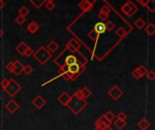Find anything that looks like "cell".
<instances>
[{
  "mask_svg": "<svg viewBox=\"0 0 155 130\" xmlns=\"http://www.w3.org/2000/svg\"><path fill=\"white\" fill-rule=\"evenodd\" d=\"M86 106V100L82 98L78 90L73 96H71V99L66 105V107L75 115H78Z\"/></svg>",
  "mask_w": 155,
  "mask_h": 130,
  "instance_id": "1",
  "label": "cell"
},
{
  "mask_svg": "<svg viewBox=\"0 0 155 130\" xmlns=\"http://www.w3.org/2000/svg\"><path fill=\"white\" fill-rule=\"evenodd\" d=\"M33 55H34V58L41 65H45L52 57V53L45 46H41L35 52H34Z\"/></svg>",
  "mask_w": 155,
  "mask_h": 130,
  "instance_id": "2",
  "label": "cell"
},
{
  "mask_svg": "<svg viewBox=\"0 0 155 130\" xmlns=\"http://www.w3.org/2000/svg\"><path fill=\"white\" fill-rule=\"evenodd\" d=\"M21 89H22L21 85L17 81H15V80L10 79L9 82H8V85L6 86L5 89H4V90L7 93L8 96L15 97L21 90Z\"/></svg>",
  "mask_w": 155,
  "mask_h": 130,
  "instance_id": "3",
  "label": "cell"
},
{
  "mask_svg": "<svg viewBox=\"0 0 155 130\" xmlns=\"http://www.w3.org/2000/svg\"><path fill=\"white\" fill-rule=\"evenodd\" d=\"M122 11L124 14H125L128 17H132L133 15L135 14V13L138 11V7L135 5V4H134L132 1H128L127 3H125L123 6H122Z\"/></svg>",
  "mask_w": 155,
  "mask_h": 130,
  "instance_id": "4",
  "label": "cell"
},
{
  "mask_svg": "<svg viewBox=\"0 0 155 130\" xmlns=\"http://www.w3.org/2000/svg\"><path fill=\"white\" fill-rule=\"evenodd\" d=\"M108 95L110 96V98H112L114 100H118L123 95H124V91L122 90V89L120 87H118L117 85L113 86L109 91H108Z\"/></svg>",
  "mask_w": 155,
  "mask_h": 130,
  "instance_id": "5",
  "label": "cell"
},
{
  "mask_svg": "<svg viewBox=\"0 0 155 130\" xmlns=\"http://www.w3.org/2000/svg\"><path fill=\"white\" fill-rule=\"evenodd\" d=\"M5 109H6L10 114H14V113H15V112L19 109L20 106H19V104H18L15 100H10L5 104Z\"/></svg>",
  "mask_w": 155,
  "mask_h": 130,
  "instance_id": "6",
  "label": "cell"
},
{
  "mask_svg": "<svg viewBox=\"0 0 155 130\" xmlns=\"http://www.w3.org/2000/svg\"><path fill=\"white\" fill-rule=\"evenodd\" d=\"M80 47H81L80 43H79L78 41H76L74 38L71 39V40L68 42V43L66 44V49H67L68 51H70L71 52H73V53L76 52Z\"/></svg>",
  "mask_w": 155,
  "mask_h": 130,
  "instance_id": "7",
  "label": "cell"
},
{
  "mask_svg": "<svg viewBox=\"0 0 155 130\" xmlns=\"http://www.w3.org/2000/svg\"><path fill=\"white\" fill-rule=\"evenodd\" d=\"M32 104H33L37 109H42L44 108V106L46 104V101H45V100L42 96L38 95V96H36V97L34 99V100L32 101Z\"/></svg>",
  "mask_w": 155,
  "mask_h": 130,
  "instance_id": "8",
  "label": "cell"
},
{
  "mask_svg": "<svg viewBox=\"0 0 155 130\" xmlns=\"http://www.w3.org/2000/svg\"><path fill=\"white\" fill-rule=\"evenodd\" d=\"M70 99H71V96L68 94V92H66V91H64V92H62L61 93V95L58 97V101H59V103L60 104H62L63 106H66L67 105V103L69 102V100H70Z\"/></svg>",
  "mask_w": 155,
  "mask_h": 130,
  "instance_id": "9",
  "label": "cell"
},
{
  "mask_svg": "<svg viewBox=\"0 0 155 130\" xmlns=\"http://www.w3.org/2000/svg\"><path fill=\"white\" fill-rule=\"evenodd\" d=\"M23 69H24V65L19 62V61H15L14 62V68H13V73L16 76L20 75L23 72Z\"/></svg>",
  "mask_w": 155,
  "mask_h": 130,
  "instance_id": "10",
  "label": "cell"
},
{
  "mask_svg": "<svg viewBox=\"0 0 155 130\" xmlns=\"http://www.w3.org/2000/svg\"><path fill=\"white\" fill-rule=\"evenodd\" d=\"M78 6L84 11V12H88L92 9L93 7V4L91 2H89L88 0H82L79 4Z\"/></svg>",
  "mask_w": 155,
  "mask_h": 130,
  "instance_id": "11",
  "label": "cell"
},
{
  "mask_svg": "<svg viewBox=\"0 0 155 130\" xmlns=\"http://www.w3.org/2000/svg\"><path fill=\"white\" fill-rule=\"evenodd\" d=\"M78 62V58L75 56V55H68L65 57V60H64V64L67 65V66H70V65H73L74 63Z\"/></svg>",
  "mask_w": 155,
  "mask_h": 130,
  "instance_id": "12",
  "label": "cell"
},
{
  "mask_svg": "<svg viewBox=\"0 0 155 130\" xmlns=\"http://www.w3.org/2000/svg\"><path fill=\"white\" fill-rule=\"evenodd\" d=\"M150 126H151V123H150L149 120L146 119H141V120L138 122V124H137V127H138L141 130H147L150 128Z\"/></svg>",
  "mask_w": 155,
  "mask_h": 130,
  "instance_id": "13",
  "label": "cell"
},
{
  "mask_svg": "<svg viewBox=\"0 0 155 130\" xmlns=\"http://www.w3.org/2000/svg\"><path fill=\"white\" fill-rule=\"evenodd\" d=\"M78 91H79L80 95L82 96V98H83L84 100H86L88 98H90V96L92 95V91L88 89V87H84L83 89L78 90Z\"/></svg>",
  "mask_w": 155,
  "mask_h": 130,
  "instance_id": "14",
  "label": "cell"
},
{
  "mask_svg": "<svg viewBox=\"0 0 155 130\" xmlns=\"http://www.w3.org/2000/svg\"><path fill=\"white\" fill-rule=\"evenodd\" d=\"M94 30V31H95V32H96L98 34H101V33H105V31H106L105 24H104V23H102V22L95 24Z\"/></svg>",
  "mask_w": 155,
  "mask_h": 130,
  "instance_id": "15",
  "label": "cell"
},
{
  "mask_svg": "<svg viewBox=\"0 0 155 130\" xmlns=\"http://www.w3.org/2000/svg\"><path fill=\"white\" fill-rule=\"evenodd\" d=\"M38 29H39V25H38V24H36V22H35V21L31 22V23L27 25V30H28V32H29L30 33H32V34L35 33L38 31Z\"/></svg>",
  "mask_w": 155,
  "mask_h": 130,
  "instance_id": "16",
  "label": "cell"
},
{
  "mask_svg": "<svg viewBox=\"0 0 155 130\" xmlns=\"http://www.w3.org/2000/svg\"><path fill=\"white\" fill-rule=\"evenodd\" d=\"M27 47H28V45H27L25 42H21V43H20L15 47V50L17 51V52H18L19 54L24 55V54H25V50L27 49Z\"/></svg>",
  "mask_w": 155,
  "mask_h": 130,
  "instance_id": "17",
  "label": "cell"
},
{
  "mask_svg": "<svg viewBox=\"0 0 155 130\" xmlns=\"http://www.w3.org/2000/svg\"><path fill=\"white\" fill-rule=\"evenodd\" d=\"M58 48H59V45H58V43H57L55 41H51V42L47 44V47H46V49H47L51 53L56 52Z\"/></svg>",
  "mask_w": 155,
  "mask_h": 130,
  "instance_id": "18",
  "label": "cell"
},
{
  "mask_svg": "<svg viewBox=\"0 0 155 130\" xmlns=\"http://www.w3.org/2000/svg\"><path fill=\"white\" fill-rule=\"evenodd\" d=\"M144 30H145V33L148 35L152 36V35H153L155 33V25L153 23H150V24H148V25H146Z\"/></svg>",
  "mask_w": 155,
  "mask_h": 130,
  "instance_id": "19",
  "label": "cell"
},
{
  "mask_svg": "<svg viewBox=\"0 0 155 130\" xmlns=\"http://www.w3.org/2000/svg\"><path fill=\"white\" fill-rule=\"evenodd\" d=\"M145 24H146V23H145V21H144L143 18H138V19L134 22V25H135L139 30L143 29V28L145 26Z\"/></svg>",
  "mask_w": 155,
  "mask_h": 130,
  "instance_id": "20",
  "label": "cell"
},
{
  "mask_svg": "<svg viewBox=\"0 0 155 130\" xmlns=\"http://www.w3.org/2000/svg\"><path fill=\"white\" fill-rule=\"evenodd\" d=\"M114 126L118 128V129H123L125 126H126V121L124 120H121V119H116L114 122Z\"/></svg>",
  "mask_w": 155,
  "mask_h": 130,
  "instance_id": "21",
  "label": "cell"
},
{
  "mask_svg": "<svg viewBox=\"0 0 155 130\" xmlns=\"http://www.w3.org/2000/svg\"><path fill=\"white\" fill-rule=\"evenodd\" d=\"M45 0H30V3L35 7V8H40L44 4Z\"/></svg>",
  "mask_w": 155,
  "mask_h": 130,
  "instance_id": "22",
  "label": "cell"
},
{
  "mask_svg": "<svg viewBox=\"0 0 155 130\" xmlns=\"http://www.w3.org/2000/svg\"><path fill=\"white\" fill-rule=\"evenodd\" d=\"M115 33H116L120 38H124V37H125V35L127 34V33H126V31L124 30V27H119L118 29H116Z\"/></svg>",
  "mask_w": 155,
  "mask_h": 130,
  "instance_id": "23",
  "label": "cell"
},
{
  "mask_svg": "<svg viewBox=\"0 0 155 130\" xmlns=\"http://www.w3.org/2000/svg\"><path fill=\"white\" fill-rule=\"evenodd\" d=\"M18 14H20V15H22V16H26L28 14H29V9L26 7V6H25V5H23V6H21L20 7V9L18 10Z\"/></svg>",
  "mask_w": 155,
  "mask_h": 130,
  "instance_id": "24",
  "label": "cell"
},
{
  "mask_svg": "<svg viewBox=\"0 0 155 130\" xmlns=\"http://www.w3.org/2000/svg\"><path fill=\"white\" fill-rule=\"evenodd\" d=\"M104 118H105L109 122H112V121L115 119V115H114V112H112L111 110L107 111V112L105 113V115H104Z\"/></svg>",
  "mask_w": 155,
  "mask_h": 130,
  "instance_id": "25",
  "label": "cell"
},
{
  "mask_svg": "<svg viewBox=\"0 0 155 130\" xmlns=\"http://www.w3.org/2000/svg\"><path fill=\"white\" fill-rule=\"evenodd\" d=\"M98 36H99V34L93 29L92 31H90V33H88V37L92 40V41H96L97 39H98Z\"/></svg>",
  "mask_w": 155,
  "mask_h": 130,
  "instance_id": "26",
  "label": "cell"
},
{
  "mask_svg": "<svg viewBox=\"0 0 155 130\" xmlns=\"http://www.w3.org/2000/svg\"><path fill=\"white\" fill-rule=\"evenodd\" d=\"M33 71H34V69H33L30 65H25V66H24L23 72H24L25 75H30Z\"/></svg>",
  "mask_w": 155,
  "mask_h": 130,
  "instance_id": "27",
  "label": "cell"
},
{
  "mask_svg": "<svg viewBox=\"0 0 155 130\" xmlns=\"http://www.w3.org/2000/svg\"><path fill=\"white\" fill-rule=\"evenodd\" d=\"M105 27H106V30L107 31H112V30H114V28H115V24L113 22V21H108L106 24H105Z\"/></svg>",
  "mask_w": 155,
  "mask_h": 130,
  "instance_id": "28",
  "label": "cell"
},
{
  "mask_svg": "<svg viewBox=\"0 0 155 130\" xmlns=\"http://www.w3.org/2000/svg\"><path fill=\"white\" fill-rule=\"evenodd\" d=\"M25 16H22V15H20V14H18L16 17H15V22H16V24H19V25H21V24H23L25 22Z\"/></svg>",
  "mask_w": 155,
  "mask_h": 130,
  "instance_id": "29",
  "label": "cell"
},
{
  "mask_svg": "<svg viewBox=\"0 0 155 130\" xmlns=\"http://www.w3.org/2000/svg\"><path fill=\"white\" fill-rule=\"evenodd\" d=\"M137 70L139 71V72H140V74L142 75V77H143L144 75H146V73H147V69H146V67L145 66H143V65H141L140 67H138L137 68Z\"/></svg>",
  "mask_w": 155,
  "mask_h": 130,
  "instance_id": "30",
  "label": "cell"
},
{
  "mask_svg": "<svg viewBox=\"0 0 155 130\" xmlns=\"http://www.w3.org/2000/svg\"><path fill=\"white\" fill-rule=\"evenodd\" d=\"M146 76H147V79H148L149 81H153L155 80V72L153 71H147Z\"/></svg>",
  "mask_w": 155,
  "mask_h": 130,
  "instance_id": "31",
  "label": "cell"
},
{
  "mask_svg": "<svg viewBox=\"0 0 155 130\" xmlns=\"http://www.w3.org/2000/svg\"><path fill=\"white\" fill-rule=\"evenodd\" d=\"M45 7H46V9H47L48 11H52V10L54 9L55 5H54V2H46V3H45Z\"/></svg>",
  "mask_w": 155,
  "mask_h": 130,
  "instance_id": "32",
  "label": "cell"
},
{
  "mask_svg": "<svg viewBox=\"0 0 155 130\" xmlns=\"http://www.w3.org/2000/svg\"><path fill=\"white\" fill-rule=\"evenodd\" d=\"M100 12L101 13H104V14H109V13L111 12V8L108 6V5H103L102 7H101V9H100Z\"/></svg>",
  "mask_w": 155,
  "mask_h": 130,
  "instance_id": "33",
  "label": "cell"
},
{
  "mask_svg": "<svg viewBox=\"0 0 155 130\" xmlns=\"http://www.w3.org/2000/svg\"><path fill=\"white\" fill-rule=\"evenodd\" d=\"M98 17H99V19H100L102 22H104V21H106V20L108 19V17H109V14H104V13H101V12H99Z\"/></svg>",
  "mask_w": 155,
  "mask_h": 130,
  "instance_id": "34",
  "label": "cell"
},
{
  "mask_svg": "<svg viewBox=\"0 0 155 130\" xmlns=\"http://www.w3.org/2000/svg\"><path fill=\"white\" fill-rule=\"evenodd\" d=\"M132 75H133V76H134V78H135L136 80H140V79L142 78V75L140 74V72H139V71L137 70V68H136V69H134V70L133 71Z\"/></svg>",
  "mask_w": 155,
  "mask_h": 130,
  "instance_id": "35",
  "label": "cell"
},
{
  "mask_svg": "<svg viewBox=\"0 0 155 130\" xmlns=\"http://www.w3.org/2000/svg\"><path fill=\"white\" fill-rule=\"evenodd\" d=\"M34 54V51L32 50V48H30L29 46L27 47V49L25 50V56H26V57H30V56H32Z\"/></svg>",
  "mask_w": 155,
  "mask_h": 130,
  "instance_id": "36",
  "label": "cell"
},
{
  "mask_svg": "<svg viewBox=\"0 0 155 130\" xmlns=\"http://www.w3.org/2000/svg\"><path fill=\"white\" fill-rule=\"evenodd\" d=\"M117 119H121V120L126 121V119H127V115H126L124 112H120V113L117 115Z\"/></svg>",
  "mask_w": 155,
  "mask_h": 130,
  "instance_id": "37",
  "label": "cell"
},
{
  "mask_svg": "<svg viewBox=\"0 0 155 130\" xmlns=\"http://www.w3.org/2000/svg\"><path fill=\"white\" fill-rule=\"evenodd\" d=\"M8 82H9V80H7V79H4V80L1 81L0 85H1V87H2L3 90L6 88V86L8 85Z\"/></svg>",
  "mask_w": 155,
  "mask_h": 130,
  "instance_id": "38",
  "label": "cell"
},
{
  "mask_svg": "<svg viewBox=\"0 0 155 130\" xmlns=\"http://www.w3.org/2000/svg\"><path fill=\"white\" fill-rule=\"evenodd\" d=\"M13 68H14V62H10L6 65V70H7L9 72H12V71H13Z\"/></svg>",
  "mask_w": 155,
  "mask_h": 130,
  "instance_id": "39",
  "label": "cell"
},
{
  "mask_svg": "<svg viewBox=\"0 0 155 130\" xmlns=\"http://www.w3.org/2000/svg\"><path fill=\"white\" fill-rule=\"evenodd\" d=\"M100 119L102 120V122H103V123H104V124H105L106 126H108V127H110V126H111V124H112L111 122H109V121L104 118V115L100 118Z\"/></svg>",
  "mask_w": 155,
  "mask_h": 130,
  "instance_id": "40",
  "label": "cell"
},
{
  "mask_svg": "<svg viewBox=\"0 0 155 130\" xmlns=\"http://www.w3.org/2000/svg\"><path fill=\"white\" fill-rule=\"evenodd\" d=\"M151 0H142L139 4L141 5H143V6H145L146 7V5L149 4V2H150Z\"/></svg>",
  "mask_w": 155,
  "mask_h": 130,
  "instance_id": "41",
  "label": "cell"
},
{
  "mask_svg": "<svg viewBox=\"0 0 155 130\" xmlns=\"http://www.w3.org/2000/svg\"><path fill=\"white\" fill-rule=\"evenodd\" d=\"M5 7V2L3 0H0V11Z\"/></svg>",
  "mask_w": 155,
  "mask_h": 130,
  "instance_id": "42",
  "label": "cell"
},
{
  "mask_svg": "<svg viewBox=\"0 0 155 130\" xmlns=\"http://www.w3.org/2000/svg\"><path fill=\"white\" fill-rule=\"evenodd\" d=\"M94 130H114L111 127H106L105 128H103V129H94Z\"/></svg>",
  "mask_w": 155,
  "mask_h": 130,
  "instance_id": "43",
  "label": "cell"
},
{
  "mask_svg": "<svg viewBox=\"0 0 155 130\" xmlns=\"http://www.w3.org/2000/svg\"><path fill=\"white\" fill-rule=\"evenodd\" d=\"M3 34H4V31H3V30H2V29L0 28V38H1L2 36H3Z\"/></svg>",
  "mask_w": 155,
  "mask_h": 130,
  "instance_id": "44",
  "label": "cell"
},
{
  "mask_svg": "<svg viewBox=\"0 0 155 130\" xmlns=\"http://www.w3.org/2000/svg\"><path fill=\"white\" fill-rule=\"evenodd\" d=\"M45 1H47V2H54V0H45Z\"/></svg>",
  "mask_w": 155,
  "mask_h": 130,
  "instance_id": "45",
  "label": "cell"
},
{
  "mask_svg": "<svg viewBox=\"0 0 155 130\" xmlns=\"http://www.w3.org/2000/svg\"><path fill=\"white\" fill-rule=\"evenodd\" d=\"M136 1H137V2H138V3H140V2H141V1H142V0H136Z\"/></svg>",
  "mask_w": 155,
  "mask_h": 130,
  "instance_id": "46",
  "label": "cell"
},
{
  "mask_svg": "<svg viewBox=\"0 0 155 130\" xmlns=\"http://www.w3.org/2000/svg\"><path fill=\"white\" fill-rule=\"evenodd\" d=\"M0 100H1V96H0Z\"/></svg>",
  "mask_w": 155,
  "mask_h": 130,
  "instance_id": "47",
  "label": "cell"
}]
</instances>
